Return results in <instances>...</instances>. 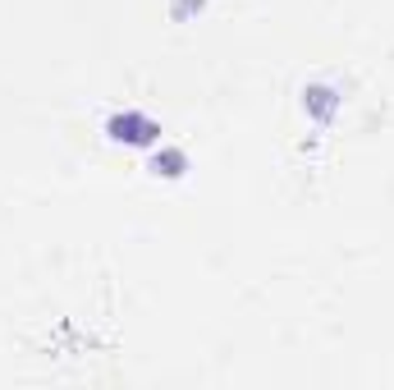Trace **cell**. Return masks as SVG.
I'll return each instance as SVG.
<instances>
[{"label": "cell", "instance_id": "obj_1", "mask_svg": "<svg viewBox=\"0 0 394 390\" xmlns=\"http://www.w3.org/2000/svg\"><path fill=\"white\" fill-rule=\"evenodd\" d=\"M111 134L128 138V143H147V138L156 134V124H147L142 115H119V120H111Z\"/></svg>", "mask_w": 394, "mask_h": 390}]
</instances>
